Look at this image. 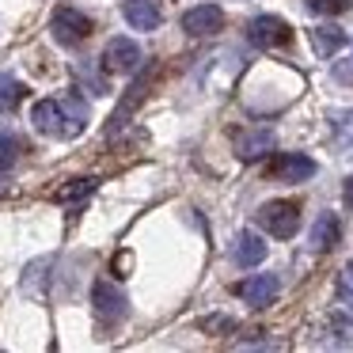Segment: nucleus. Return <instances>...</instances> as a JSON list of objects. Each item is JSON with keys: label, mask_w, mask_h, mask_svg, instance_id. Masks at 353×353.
I'll return each mask as SVG.
<instances>
[{"label": "nucleus", "mask_w": 353, "mask_h": 353, "mask_svg": "<svg viewBox=\"0 0 353 353\" xmlns=\"http://www.w3.org/2000/svg\"><path fill=\"white\" fill-rule=\"evenodd\" d=\"M27 99V88L19 84L12 72H0V114H12L19 110V103Z\"/></svg>", "instance_id": "obj_15"}, {"label": "nucleus", "mask_w": 353, "mask_h": 353, "mask_svg": "<svg viewBox=\"0 0 353 353\" xmlns=\"http://www.w3.org/2000/svg\"><path fill=\"white\" fill-rule=\"evenodd\" d=\"M50 31H54V39L61 42V46H80V42L92 34V19L80 8H57L54 16H50Z\"/></svg>", "instance_id": "obj_5"}, {"label": "nucleus", "mask_w": 353, "mask_h": 353, "mask_svg": "<svg viewBox=\"0 0 353 353\" xmlns=\"http://www.w3.org/2000/svg\"><path fill=\"white\" fill-rule=\"evenodd\" d=\"M247 39L262 50H274V46H289L292 42V27L285 23L281 16H254L247 23Z\"/></svg>", "instance_id": "obj_6"}, {"label": "nucleus", "mask_w": 353, "mask_h": 353, "mask_svg": "<svg viewBox=\"0 0 353 353\" xmlns=\"http://www.w3.org/2000/svg\"><path fill=\"white\" fill-rule=\"evenodd\" d=\"M254 224H259L266 236H274V239H292L296 228H300V205L292 198H270V201L259 205Z\"/></svg>", "instance_id": "obj_2"}, {"label": "nucleus", "mask_w": 353, "mask_h": 353, "mask_svg": "<svg viewBox=\"0 0 353 353\" xmlns=\"http://www.w3.org/2000/svg\"><path fill=\"white\" fill-rule=\"evenodd\" d=\"M8 190V168H0V194Z\"/></svg>", "instance_id": "obj_23"}, {"label": "nucleus", "mask_w": 353, "mask_h": 353, "mask_svg": "<svg viewBox=\"0 0 353 353\" xmlns=\"http://www.w3.org/2000/svg\"><path fill=\"white\" fill-rule=\"evenodd\" d=\"M315 175V160L304 152H277L266 163V179L274 183H307Z\"/></svg>", "instance_id": "obj_4"}, {"label": "nucleus", "mask_w": 353, "mask_h": 353, "mask_svg": "<svg viewBox=\"0 0 353 353\" xmlns=\"http://www.w3.org/2000/svg\"><path fill=\"white\" fill-rule=\"evenodd\" d=\"M148 84H152V72H148V77H145V80H137V84H133V88H130V95H125V99H122V107H118V114H114V125H122V122H125V114H130V110H133V107H137V103H141V99H145V92H148Z\"/></svg>", "instance_id": "obj_16"}, {"label": "nucleus", "mask_w": 353, "mask_h": 353, "mask_svg": "<svg viewBox=\"0 0 353 353\" xmlns=\"http://www.w3.org/2000/svg\"><path fill=\"white\" fill-rule=\"evenodd\" d=\"M334 77L342 80V84H353V65H334Z\"/></svg>", "instance_id": "obj_21"}, {"label": "nucleus", "mask_w": 353, "mask_h": 353, "mask_svg": "<svg viewBox=\"0 0 353 353\" xmlns=\"http://www.w3.org/2000/svg\"><path fill=\"white\" fill-rule=\"evenodd\" d=\"M270 148H274V133L270 130H251L247 137H239L236 152H239V160H259V156H266Z\"/></svg>", "instance_id": "obj_14"}, {"label": "nucleus", "mask_w": 353, "mask_h": 353, "mask_svg": "<svg viewBox=\"0 0 353 353\" xmlns=\"http://www.w3.org/2000/svg\"><path fill=\"white\" fill-rule=\"evenodd\" d=\"M92 304H95V315H99L103 327H114V323H122L125 315H130V300H125V292L118 289V285L103 281V277L92 285Z\"/></svg>", "instance_id": "obj_3"}, {"label": "nucleus", "mask_w": 353, "mask_h": 353, "mask_svg": "<svg viewBox=\"0 0 353 353\" xmlns=\"http://www.w3.org/2000/svg\"><path fill=\"white\" fill-rule=\"evenodd\" d=\"M183 31L194 39H209V34L224 31V8L221 4H198V8L183 12Z\"/></svg>", "instance_id": "obj_8"}, {"label": "nucleus", "mask_w": 353, "mask_h": 353, "mask_svg": "<svg viewBox=\"0 0 353 353\" xmlns=\"http://www.w3.org/2000/svg\"><path fill=\"white\" fill-rule=\"evenodd\" d=\"M262 259H266V239L259 232H239L236 247H232V262L251 270V266H262Z\"/></svg>", "instance_id": "obj_10"}, {"label": "nucleus", "mask_w": 353, "mask_h": 353, "mask_svg": "<svg viewBox=\"0 0 353 353\" xmlns=\"http://www.w3.org/2000/svg\"><path fill=\"white\" fill-rule=\"evenodd\" d=\"M141 61H145L141 46H137L133 39H125V34L110 39V42H107V50H103V65H107L110 72H133Z\"/></svg>", "instance_id": "obj_9"}, {"label": "nucleus", "mask_w": 353, "mask_h": 353, "mask_svg": "<svg viewBox=\"0 0 353 353\" xmlns=\"http://www.w3.org/2000/svg\"><path fill=\"white\" fill-rule=\"evenodd\" d=\"M338 304L353 307V262L338 274Z\"/></svg>", "instance_id": "obj_19"}, {"label": "nucleus", "mask_w": 353, "mask_h": 353, "mask_svg": "<svg viewBox=\"0 0 353 353\" xmlns=\"http://www.w3.org/2000/svg\"><path fill=\"white\" fill-rule=\"evenodd\" d=\"M92 190H95V179H69V183H65L54 198L57 201H80V198H88Z\"/></svg>", "instance_id": "obj_17"}, {"label": "nucleus", "mask_w": 353, "mask_h": 353, "mask_svg": "<svg viewBox=\"0 0 353 353\" xmlns=\"http://www.w3.org/2000/svg\"><path fill=\"white\" fill-rule=\"evenodd\" d=\"M345 42H350V39H345L342 27H315V31H312V50L319 57H334Z\"/></svg>", "instance_id": "obj_13"}, {"label": "nucleus", "mask_w": 353, "mask_h": 353, "mask_svg": "<svg viewBox=\"0 0 353 353\" xmlns=\"http://www.w3.org/2000/svg\"><path fill=\"white\" fill-rule=\"evenodd\" d=\"M236 296L251 307H270L281 296V277L277 274H254V277H247V281L236 285Z\"/></svg>", "instance_id": "obj_7"}, {"label": "nucleus", "mask_w": 353, "mask_h": 353, "mask_svg": "<svg viewBox=\"0 0 353 353\" xmlns=\"http://www.w3.org/2000/svg\"><path fill=\"white\" fill-rule=\"evenodd\" d=\"M312 12H345L350 8V0H304Z\"/></svg>", "instance_id": "obj_20"}, {"label": "nucleus", "mask_w": 353, "mask_h": 353, "mask_svg": "<svg viewBox=\"0 0 353 353\" xmlns=\"http://www.w3.org/2000/svg\"><path fill=\"white\" fill-rule=\"evenodd\" d=\"M338 236H342V224H338V213H319V221H315L312 228V251H330V247L338 243Z\"/></svg>", "instance_id": "obj_11"}, {"label": "nucleus", "mask_w": 353, "mask_h": 353, "mask_svg": "<svg viewBox=\"0 0 353 353\" xmlns=\"http://www.w3.org/2000/svg\"><path fill=\"white\" fill-rule=\"evenodd\" d=\"M88 118H92V110L77 92L61 95V99H39L31 107V125L46 137H80L88 130Z\"/></svg>", "instance_id": "obj_1"}, {"label": "nucleus", "mask_w": 353, "mask_h": 353, "mask_svg": "<svg viewBox=\"0 0 353 353\" xmlns=\"http://www.w3.org/2000/svg\"><path fill=\"white\" fill-rule=\"evenodd\" d=\"M19 152H23V141H19L16 133L0 130V168H12V163L19 160Z\"/></svg>", "instance_id": "obj_18"}, {"label": "nucleus", "mask_w": 353, "mask_h": 353, "mask_svg": "<svg viewBox=\"0 0 353 353\" xmlns=\"http://www.w3.org/2000/svg\"><path fill=\"white\" fill-rule=\"evenodd\" d=\"M122 12H125L133 31H156V27H160V12H156V4H148V0H125Z\"/></svg>", "instance_id": "obj_12"}, {"label": "nucleus", "mask_w": 353, "mask_h": 353, "mask_svg": "<svg viewBox=\"0 0 353 353\" xmlns=\"http://www.w3.org/2000/svg\"><path fill=\"white\" fill-rule=\"evenodd\" d=\"M342 194H345V205H350V209H353V175H350V179H345V186H342Z\"/></svg>", "instance_id": "obj_22"}]
</instances>
